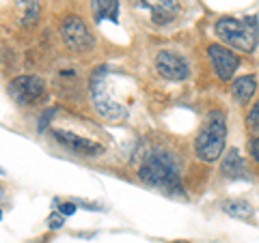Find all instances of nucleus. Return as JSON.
<instances>
[{
  "label": "nucleus",
  "mask_w": 259,
  "mask_h": 243,
  "mask_svg": "<svg viewBox=\"0 0 259 243\" xmlns=\"http://www.w3.org/2000/svg\"><path fill=\"white\" fill-rule=\"evenodd\" d=\"M216 37L225 41L227 46H233L242 52H253L259 41V26L255 17H244V20H236V17H223L216 22Z\"/></svg>",
  "instance_id": "obj_2"
},
{
  "label": "nucleus",
  "mask_w": 259,
  "mask_h": 243,
  "mask_svg": "<svg viewBox=\"0 0 259 243\" xmlns=\"http://www.w3.org/2000/svg\"><path fill=\"white\" fill-rule=\"evenodd\" d=\"M251 155H253V159L259 164V136L253 140V145H251Z\"/></svg>",
  "instance_id": "obj_20"
},
{
  "label": "nucleus",
  "mask_w": 259,
  "mask_h": 243,
  "mask_svg": "<svg viewBox=\"0 0 259 243\" xmlns=\"http://www.w3.org/2000/svg\"><path fill=\"white\" fill-rule=\"evenodd\" d=\"M138 177L149 183L151 188L164 190L169 194H184L182 188V177H180V168L162 151H153L145 157V161L138 168Z\"/></svg>",
  "instance_id": "obj_1"
},
{
  "label": "nucleus",
  "mask_w": 259,
  "mask_h": 243,
  "mask_svg": "<svg viewBox=\"0 0 259 243\" xmlns=\"http://www.w3.org/2000/svg\"><path fill=\"white\" fill-rule=\"evenodd\" d=\"M61 35H63V41L65 46L73 49V52L78 54H86L91 52L95 46L93 37H91L89 28H86V24L80 20V17H65L63 26H61Z\"/></svg>",
  "instance_id": "obj_5"
},
{
  "label": "nucleus",
  "mask_w": 259,
  "mask_h": 243,
  "mask_svg": "<svg viewBox=\"0 0 259 243\" xmlns=\"http://www.w3.org/2000/svg\"><path fill=\"white\" fill-rule=\"evenodd\" d=\"M225 213L231 217H238V220L249 222L253 217V207L246 200H229V202H225Z\"/></svg>",
  "instance_id": "obj_14"
},
{
  "label": "nucleus",
  "mask_w": 259,
  "mask_h": 243,
  "mask_svg": "<svg viewBox=\"0 0 259 243\" xmlns=\"http://www.w3.org/2000/svg\"><path fill=\"white\" fill-rule=\"evenodd\" d=\"M225 140H227V121L223 112H212L207 116L205 125L199 132L194 140V153L201 161L212 164L220 157L225 148Z\"/></svg>",
  "instance_id": "obj_3"
},
{
  "label": "nucleus",
  "mask_w": 259,
  "mask_h": 243,
  "mask_svg": "<svg viewBox=\"0 0 259 243\" xmlns=\"http://www.w3.org/2000/svg\"><path fill=\"white\" fill-rule=\"evenodd\" d=\"M17 7L22 11V22L24 24H35V20L41 13L39 0H17Z\"/></svg>",
  "instance_id": "obj_15"
},
{
  "label": "nucleus",
  "mask_w": 259,
  "mask_h": 243,
  "mask_svg": "<svg viewBox=\"0 0 259 243\" xmlns=\"http://www.w3.org/2000/svg\"><path fill=\"white\" fill-rule=\"evenodd\" d=\"M207 56H209V63H212L216 76H218L220 80H231L233 73H236V69L240 67V58L236 54L231 52V49H227L223 46H216V43H212V46L207 48Z\"/></svg>",
  "instance_id": "obj_8"
},
{
  "label": "nucleus",
  "mask_w": 259,
  "mask_h": 243,
  "mask_svg": "<svg viewBox=\"0 0 259 243\" xmlns=\"http://www.w3.org/2000/svg\"><path fill=\"white\" fill-rule=\"evenodd\" d=\"M76 209H78V204H76V202H65V204H61L59 213L67 217V215H73V213H76Z\"/></svg>",
  "instance_id": "obj_19"
},
{
  "label": "nucleus",
  "mask_w": 259,
  "mask_h": 243,
  "mask_svg": "<svg viewBox=\"0 0 259 243\" xmlns=\"http://www.w3.org/2000/svg\"><path fill=\"white\" fill-rule=\"evenodd\" d=\"M63 217H65V215H61V213H52V215H50V220H48V226H50L52 230L63 228V224H65Z\"/></svg>",
  "instance_id": "obj_17"
},
{
  "label": "nucleus",
  "mask_w": 259,
  "mask_h": 243,
  "mask_svg": "<svg viewBox=\"0 0 259 243\" xmlns=\"http://www.w3.org/2000/svg\"><path fill=\"white\" fill-rule=\"evenodd\" d=\"M220 174L225 179L231 181H240V179H249V170H246V164L240 155L238 148H229L227 155L220 161Z\"/></svg>",
  "instance_id": "obj_11"
},
{
  "label": "nucleus",
  "mask_w": 259,
  "mask_h": 243,
  "mask_svg": "<svg viewBox=\"0 0 259 243\" xmlns=\"http://www.w3.org/2000/svg\"><path fill=\"white\" fill-rule=\"evenodd\" d=\"M54 138H57L61 145L69 146L71 151H76L80 155H86V157H95V155H102L104 153V146L97 145L95 140H86L82 136H76L71 132H65V129H54Z\"/></svg>",
  "instance_id": "obj_10"
},
{
  "label": "nucleus",
  "mask_w": 259,
  "mask_h": 243,
  "mask_svg": "<svg viewBox=\"0 0 259 243\" xmlns=\"http://www.w3.org/2000/svg\"><path fill=\"white\" fill-rule=\"evenodd\" d=\"M9 95L20 105H30L46 95V82L39 76H20L9 82Z\"/></svg>",
  "instance_id": "obj_6"
},
{
  "label": "nucleus",
  "mask_w": 259,
  "mask_h": 243,
  "mask_svg": "<svg viewBox=\"0 0 259 243\" xmlns=\"http://www.w3.org/2000/svg\"><path fill=\"white\" fill-rule=\"evenodd\" d=\"M104 78H106V67H100V69L93 73V78H91V99H93V105L104 118H108V121H121V118H126L128 112L117 99L108 95Z\"/></svg>",
  "instance_id": "obj_4"
},
{
  "label": "nucleus",
  "mask_w": 259,
  "mask_h": 243,
  "mask_svg": "<svg viewBox=\"0 0 259 243\" xmlns=\"http://www.w3.org/2000/svg\"><path fill=\"white\" fill-rule=\"evenodd\" d=\"M246 123H249L251 129H259V101L253 105V110L249 112V116H246Z\"/></svg>",
  "instance_id": "obj_16"
},
{
  "label": "nucleus",
  "mask_w": 259,
  "mask_h": 243,
  "mask_svg": "<svg viewBox=\"0 0 259 243\" xmlns=\"http://www.w3.org/2000/svg\"><path fill=\"white\" fill-rule=\"evenodd\" d=\"M140 9H147L151 15V22L158 26L171 24L180 13V7L175 4V0H136Z\"/></svg>",
  "instance_id": "obj_9"
},
{
  "label": "nucleus",
  "mask_w": 259,
  "mask_h": 243,
  "mask_svg": "<svg viewBox=\"0 0 259 243\" xmlns=\"http://www.w3.org/2000/svg\"><path fill=\"white\" fill-rule=\"evenodd\" d=\"M93 15L97 22L102 20L117 22V17H119V0H93Z\"/></svg>",
  "instance_id": "obj_13"
},
{
  "label": "nucleus",
  "mask_w": 259,
  "mask_h": 243,
  "mask_svg": "<svg viewBox=\"0 0 259 243\" xmlns=\"http://www.w3.org/2000/svg\"><path fill=\"white\" fill-rule=\"evenodd\" d=\"M57 108H50V110H46V114H43L41 118H39V132H43V129H46L48 127V123H50V118L54 116V114H57Z\"/></svg>",
  "instance_id": "obj_18"
},
{
  "label": "nucleus",
  "mask_w": 259,
  "mask_h": 243,
  "mask_svg": "<svg viewBox=\"0 0 259 243\" xmlns=\"http://www.w3.org/2000/svg\"><path fill=\"white\" fill-rule=\"evenodd\" d=\"M255 91H257V80L253 78V76L238 78L236 82H233V86H231L233 99H236L238 103H242V105H246V103L251 101V97L255 95Z\"/></svg>",
  "instance_id": "obj_12"
},
{
  "label": "nucleus",
  "mask_w": 259,
  "mask_h": 243,
  "mask_svg": "<svg viewBox=\"0 0 259 243\" xmlns=\"http://www.w3.org/2000/svg\"><path fill=\"white\" fill-rule=\"evenodd\" d=\"M156 69L162 78L173 80V82H182V80L190 78V65L182 54L171 52V49H162L156 56Z\"/></svg>",
  "instance_id": "obj_7"
}]
</instances>
